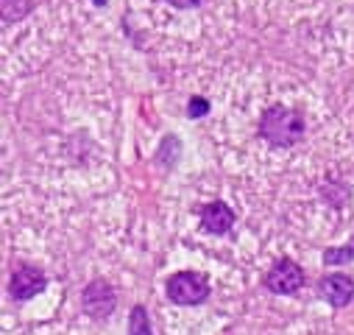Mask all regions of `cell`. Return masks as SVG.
<instances>
[{
    "label": "cell",
    "mask_w": 354,
    "mask_h": 335,
    "mask_svg": "<svg viewBox=\"0 0 354 335\" xmlns=\"http://www.w3.org/2000/svg\"><path fill=\"white\" fill-rule=\"evenodd\" d=\"M265 285H268L271 293H282V296H290L296 291H301L304 285V271L296 260L290 257H282L271 266V271L265 274Z\"/></svg>",
    "instance_id": "277c9868"
},
{
    "label": "cell",
    "mask_w": 354,
    "mask_h": 335,
    "mask_svg": "<svg viewBox=\"0 0 354 335\" xmlns=\"http://www.w3.org/2000/svg\"><path fill=\"white\" fill-rule=\"evenodd\" d=\"M34 9V0H3V23H17Z\"/></svg>",
    "instance_id": "9c48e42d"
},
{
    "label": "cell",
    "mask_w": 354,
    "mask_h": 335,
    "mask_svg": "<svg viewBox=\"0 0 354 335\" xmlns=\"http://www.w3.org/2000/svg\"><path fill=\"white\" fill-rule=\"evenodd\" d=\"M237 215L226 201H209L201 207V226L209 235H226L234 226Z\"/></svg>",
    "instance_id": "52a82bcc"
},
{
    "label": "cell",
    "mask_w": 354,
    "mask_h": 335,
    "mask_svg": "<svg viewBox=\"0 0 354 335\" xmlns=\"http://www.w3.org/2000/svg\"><path fill=\"white\" fill-rule=\"evenodd\" d=\"M204 115H209V101L201 96H193L187 101V118H204Z\"/></svg>",
    "instance_id": "8fae6325"
},
{
    "label": "cell",
    "mask_w": 354,
    "mask_h": 335,
    "mask_svg": "<svg viewBox=\"0 0 354 335\" xmlns=\"http://www.w3.org/2000/svg\"><path fill=\"white\" fill-rule=\"evenodd\" d=\"M81 307L90 318H109L118 307V293L106 280H93L81 293Z\"/></svg>",
    "instance_id": "3957f363"
},
{
    "label": "cell",
    "mask_w": 354,
    "mask_h": 335,
    "mask_svg": "<svg viewBox=\"0 0 354 335\" xmlns=\"http://www.w3.org/2000/svg\"><path fill=\"white\" fill-rule=\"evenodd\" d=\"M129 335H153L148 310L142 305H134L131 313H129Z\"/></svg>",
    "instance_id": "ba28073f"
},
{
    "label": "cell",
    "mask_w": 354,
    "mask_h": 335,
    "mask_svg": "<svg viewBox=\"0 0 354 335\" xmlns=\"http://www.w3.org/2000/svg\"><path fill=\"white\" fill-rule=\"evenodd\" d=\"M170 6H176V9H190V6H198L201 0H167Z\"/></svg>",
    "instance_id": "7c38bea8"
},
{
    "label": "cell",
    "mask_w": 354,
    "mask_h": 335,
    "mask_svg": "<svg viewBox=\"0 0 354 335\" xmlns=\"http://www.w3.org/2000/svg\"><path fill=\"white\" fill-rule=\"evenodd\" d=\"M259 137L277 148H290L304 137V118L282 104H274L259 118Z\"/></svg>",
    "instance_id": "6da1fadb"
},
{
    "label": "cell",
    "mask_w": 354,
    "mask_h": 335,
    "mask_svg": "<svg viewBox=\"0 0 354 335\" xmlns=\"http://www.w3.org/2000/svg\"><path fill=\"white\" fill-rule=\"evenodd\" d=\"M351 260H354V240L346 243V246H335V248L324 251V263L326 266H346Z\"/></svg>",
    "instance_id": "30bf717a"
},
{
    "label": "cell",
    "mask_w": 354,
    "mask_h": 335,
    "mask_svg": "<svg viewBox=\"0 0 354 335\" xmlns=\"http://www.w3.org/2000/svg\"><path fill=\"white\" fill-rule=\"evenodd\" d=\"M45 288H48L45 271H39L37 266H26V263L15 266L12 280H9V293H12L15 302H28L37 293H42Z\"/></svg>",
    "instance_id": "5b68a950"
},
{
    "label": "cell",
    "mask_w": 354,
    "mask_h": 335,
    "mask_svg": "<svg viewBox=\"0 0 354 335\" xmlns=\"http://www.w3.org/2000/svg\"><path fill=\"white\" fill-rule=\"evenodd\" d=\"M318 293L332 307H346L354 302V280L348 274H329L318 282Z\"/></svg>",
    "instance_id": "8992f818"
},
{
    "label": "cell",
    "mask_w": 354,
    "mask_h": 335,
    "mask_svg": "<svg viewBox=\"0 0 354 335\" xmlns=\"http://www.w3.org/2000/svg\"><path fill=\"white\" fill-rule=\"evenodd\" d=\"M93 3H95V6H106V0H93Z\"/></svg>",
    "instance_id": "4fadbf2b"
},
{
    "label": "cell",
    "mask_w": 354,
    "mask_h": 335,
    "mask_svg": "<svg viewBox=\"0 0 354 335\" xmlns=\"http://www.w3.org/2000/svg\"><path fill=\"white\" fill-rule=\"evenodd\" d=\"M167 299L176 305H204L209 299V280L198 271H176L167 280Z\"/></svg>",
    "instance_id": "7a4b0ae2"
}]
</instances>
